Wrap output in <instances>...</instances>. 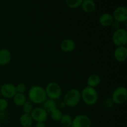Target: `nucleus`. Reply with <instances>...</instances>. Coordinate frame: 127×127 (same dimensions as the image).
<instances>
[{
    "label": "nucleus",
    "mask_w": 127,
    "mask_h": 127,
    "mask_svg": "<svg viewBox=\"0 0 127 127\" xmlns=\"http://www.w3.org/2000/svg\"><path fill=\"white\" fill-rule=\"evenodd\" d=\"M28 97L30 102L35 104H42L47 99L45 88L40 86H33L29 89Z\"/></svg>",
    "instance_id": "nucleus-1"
},
{
    "label": "nucleus",
    "mask_w": 127,
    "mask_h": 127,
    "mask_svg": "<svg viewBox=\"0 0 127 127\" xmlns=\"http://www.w3.org/2000/svg\"><path fill=\"white\" fill-rule=\"evenodd\" d=\"M81 97L84 104L88 105H93L98 100V94L95 88L86 86L81 93Z\"/></svg>",
    "instance_id": "nucleus-2"
},
{
    "label": "nucleus",
    "mask_w": 127,
    "mask_h": 127,
    "mask_svg": "<svg viewBox=\"0 0 127 127\" xmlns=\"http://www.w3.org/2000/svg\"><path fill=\"white\" fill-rule=\"evenodd\" d=\"M81 99V92L78 89L73 88L66 93L63 101L65 103L66 107H74L79 104Z\"/></svg>",
    "instance_id": "nucleus-3"
},
{
    "label": "nucleus",
    "mask_w": 127,
    "mask_h": 127,
    "mask_svg": "<svg viewBox=\"0 0 127 127\" xmlns=\"http://www.w3.org/2000/svg\"><path fill=\"white\" fill-rule=\"evenodd\" d=\"M48 99L57 100L62 96V90L60 86L56 82H50L45 88Z\"/></svg>",
    "instance_id": "nucleus-4"
},
{
    "label": "nucleus",
    "mask_w": 127,
    "mask_h": 127,
    "mask_svg": "<svg viewBox=\"0 0 127 127\" xmlns=\"http://www.w3.org/2000/svg\"><path fill=\"white\" fill-rule=\"evenodd\" d=\"M112 42L117 47L126 46L127 43V32L124 28L114 31L112 34Z\"/></svg>",
    "instance_id": "nucleus-5"
},
{
    "label": "nucleus",
    "mask_w": 127,
    "mask_h": 127,
    "mask_svg": "<svg viewBox=\"0 0 127 127\" xmlns=\"http://www.w3.org/2000/svg\"><path fill=\"white\" fill-rule=\"evenodd\" d=\"M112 99L114 104H122L127 99V89L125 87L120 86L117 88L113 92Z\"/></svg>",
    "instance_id": "nucleus-6"
},
{
    "label": "nucleus",
    "mask_w": 127,
    "mask_h": 127,
    "mask_svg": "<svg viewBox=\"0 0 127 127\" xmlns=\"http://www.w3.org/2000/svg\"><path fill=\"white\" fill-rule=\"evenodd\" d=\"M31 116L36 122L44 123L48 119V112L42 107H36L32 110Z\"/></svg>",
    "instance_id": "nucleus-7"
},
{
    "label": "nucleus",
    "mask_w": 127,
    "mask_h": 127,
    "mask_svg": "<svg viewBox=\"0 0 127 127\" xmlns=\"http://www.w3.org/2000/svg\"><path fill=\"white\" fill-rule=\"evenodd\" d=\"M17 93L16 86L11 83H5L0 88V94L6 99H12Z\"/></svg>",
    "instance_id": "nucleus-8"
},
{
    "label": "nucleus",
    "mask_w": 127,
    "mask_h": 127,
    "mask_svg": "<svg viewBox=\"0 0 127 127\" xmlns=\"http://www.w3.org/2000/svg\"><path fill=\"white\" fill-rule=\"evenodd\" d=\"M91 120L86 115H76L73 119L71 127H91Z\"/></svg>",
    "instance_id": "nucleus-9"
},
{
    "label": "nucleus",
    "mask_w": 127,
    "mask_h": 127,
    "mask_svg": "<svg viewBox=\"0 0 127 127\" xmlns=\"http://www.w3.org/2000/svg\"><path fill=\"white\" fill-rule=\"evenodd\" d=\"M114 21L119 22H126L127 21V9L124 6L117 7L113 14Z\"/></svg>",
    "instance_id": "nucleus-10"
},
{
    "label": "nucleus",
    "mask_w": 127,
    "mask_h": 127,
    "mask_svg": "<svg viewBox=\"0 0 127 127\" xmlns=\"http://www.w3.org/2000/svg\"><path fill=\"white\" fill-rule=\"evenodd\" d=\"M114 58L119 62H125L127 58V48L126 46L117 47L114 51Z\"/></svg>",
    "instance_id": "nucleus-11"
},
{
    "label": "nucleus",
    "mask_w": 127,
    "mask_h": 127,
    "mask_svg": "<svg viewBox=\"0 0 127 127\" xmlns=\"http://www.w3.org/2000/svg\"><path fill=\"white\" fill-rule=\"evenodd\" d=\"M60 49L63 52L68 53V52H71L75 49L76 43L73 40L70 38H66L64 39L60 43Z\"/></svg>",
    "instance_id": "nucleus-12"
},
{
    "label": "nucleus",
    "mask_w": 127,
    "mask_h": 127,
    "mask_svg": "<svg viewBox=\"0 0 127 127\" xmlns=\"http://www.w3.org/2000/svg\"><path fill=\"white\" fill-rule=\"evenodd\" d=\"M12 58V55L6 48L0 50V65H7L9 64Z\"/></svg>",
    "instance_id": "nucleus-13"
},
{
    "label": "nucleus",
    "mask_w": 127,
    "mask_h": 127,
    "mask_svg": "<svg viewBox=\"0 0 127 127\" xmlns=\"http://www.w3.org/2000/svg\"><path fill=\"white\" fill-rule=\"evenodd\" d=\"M114 21L113 16L109 13L103 14L99 18V23L104 27H109L111 26Z\"/></svg>",
    "instance_id": "nucleus-14"
},
{
    "label": "nucleus",
    "mask_w": 127,
    "mask_h": 127,
    "mask_svg": "<svg viewBox=\"0 0 127 127\" xmlns=\"http://www.w3.org/2000/svg\"><path fill=\"white\" fill-rule=\"evenodd\" d=\"M101 82V79L100 76L96 74H92L89 76L87 79L88 86L91 88H95L100 84Z\"/></svg>",
    "instance_id": "nucleus-15"
},
{
    "label": "nucleus",
    "mask_w": 127,
    "mask_h": 127,
    "mask_svg": "<svg viewBox=\"0 0 127 127\" xmlns=\"http://www.w3.org/2000/svg\"><path fill=\"white\" fill-rule=\"evenodd\" d=\"M42 108L47 112H51L55 109H57V103L55 100L47 98L42 104Z\"/></svg>",
    "instance_id": "nucleus-16"
},
{
    "label": "nucleus",
    "mask_w": 127,
    "mask_h": 127,
    "mask_svg": "<svg viewBox=\"0 0 127 127\" xmlns=\"http://www.w3.org/2000/svg\"><path fill=\"white\" fill-rule=\"evenodd\" d=\"M33 121L30 114H23L20 117V124L23 127H31L33 124Z\"/></svg>",
    "instance_id": "nucleus-17"
},
{
    "label": "nucleus",
    "mask_w": 127,
    "mask_h": 127,
    "mask_svg": "<svg viewBox=\"0 0 127 127\" xmlns=\"http://www.w3.org/2000/svg\"><path fill=\"white\" fill-rule=\"evenodd\" d=\"M81 6L83 11L87 13L92 12L95 7V4L93 0H83Z\"/></svg>",
    "instance_id": "nucleus-18"
},
{
    "label": "nucleus",
    "mask_w": 127,
    "mask_h": 127,
    "mask_svg": "<svg viewBox=\"0 0 127 127\" xmlns=\"http://www.w3.org/2000/svg\"><path fill=\"white\" fill-rule=\"evenodd\" d=\"M13 101L16 106L22 107L27 100H26V97L24 94L17 93L13 97Z\"/></svg>",
    "instance_id": "nucleus-19"
},
{
    "label": "nucleus",
    "mask_w": 127,
    "mask_h": 127,
    "mask_svg": "<svg viewBox=\"0 0 127 127\" xmlns=\"http://www.w3.org/2000/svg\"><path fill=\"white\" fill-rule=\"evenodd\" d=\"M61 125L64 127H71L73 122V118L69 114H64L60 120Z\"/></svg>",
    "instance_id": "nucleus-20"
},
{
    "label": "nucleus",
    "mask_w": 127,
    "mask_h": 127,
    "mask_svg": "<svg viewBox=\"0 0 127 127\" xmlns=\"http://www.w3.org/2000/svg\"><path fill=\"white\" fill-rule=\"evenodd\" d=\"M63 113L61 111V110L58 109H56L50 112V116L52 120H54V121H60V119H62V116H63Z\"/></svg>",
    "instance_id": "nucleus-21"
},
{
    "label": "nucleus",
    "mask_w": 127,
    "mask_h": 127,
    "mask_svg": "<svg viewBox=\"0 0 127 127\" xmlns=\"http://www.w3.org/2000/svg\"><path fill=\"white\" fill-rule=\"evenodd\" d=\"M83 0H66L67 6L71 9H75L81 5Z\"/></svg>",
    "instance_id": "nucleus-22"
},
{
    "label": "nucleus",
    "mask_w": 127,
    "mask_h": 127,
    "mask_svg": "<svg viewBox=\"0 0 127 127\" xmlns=\"http://www.w3.org/2000/svg\"><path fill=\"white\" fill-rule=\"evenodd\" d=\"M22 109L24 114H31L32 110L33 109V104H32V103L31 102L26 101L25 102V104L22 106Z\"/></svg>",
    "instance_id": "nucleus-23"
},
{
    "label": "nucleus",
    "mask_w": 127,
    "mask_h": 127,
    "mask_svg": "<svg viewBox=\"0 0 127 127\" xmlns=\"http://www.w3.org/2000/svg\"><path fill=\"white\" fill-rule=\"evenodd\" d=\"M8 107V102L4 98H0V112H4Z\"/></svg>",
    "instance_id": "nucleus-24"
},
{
    "label": "nucleus",
    "mask_w": 127,
    "mask_h": 127,
    "mask_svg": "<svg viewBox=\"0 0 127 127\" xmlns=\"http://www.w3.org/2000/svg\"><path fill=\"white\" fill-rule=\"evenodd\" d=\"M16 91L18 93H24L26 92V86L25 84L23 83H19V84H17V86H16Z\"/></svg>",
    "instance_id": "nucleus-25"
},
{
    "label": "nucleus",
    "mask_w": 127,
    "mask_h": 127,
    "mask_svg": "<svg viewBox=\"0 0 127 127\" xmlns=\"http://www.w3.org/2000/svg\"><path fill=\"white\" fill-rule=\"evenodd\" d=\"M114 102H113L112 98H108V99H107L106 100H105V102H104V105H105V106L107 108L111 107L112 106L114 105Z\"/></svg>",
    "instance_id": "nucleus-26"
},
{
    "label": "nucleus",
    "mask_w": 127,
    "mask_h": 127,
    "mask_svg": "<svg viewBox=\"0 0 127 127\" xmlns=\"http://www.w3.org/2000/svg\"><path fill=\"white\" fill-rule=\"evenodd\" d=\"M110 26L112 27V29L114 30V31H116V30L121 28V27H120V23L116 21H114Z\"/></svg>",
    "instance_id": "nucleus-27"
},
{
    "label": "nucleus",
    "mask_w": 127,
    "mask_h": 127,
    "mask_svg": "<svg viewBox=\"0 0 127 127\" xmlns=\"http://www.w3.org/2000/svg\"><path fill=\"white\" fill-rule=\"evenodd\" d=\"M35 127H46L45 125L43 122H37L36 123Z\"/></svg>",
    "instance_id": "nucleus-28"
},
{
    "label": "nucleus",
    "mask_w": 127,
    "mask_h": 127,
    "mask_svg": "<svg viewBox=\"0 0 127 127\" xmlns=\"http://www.w3.org/2000/svg\"><path fill=\"white\" fill-rule=\"evenodd\" d=\"M66 107V105L65 103H64L63 101L61 102L60 103V104H59V107L60 108V109H64V108H65Z\"/></svg>",
    "instance_id": "nucleus-29"
},
{
    "label": "nucleus",
    "mask_w": 127,
    "mask_h": 127,
    "mask_svg": "<svg viewBox=\"0 0 127 127\" xmlns=\"http://www.w3.org/2000/svg\"><path fill=\"white\" fill-rule=\"evenodd\" d=\"M1 121H0V127H1Z\"/></svg>",
    "instance_id": "nucleus-30"
},
{
    "label": "nucleus",
    "mask_w": 127,
    "mask_h": 127,
    "mask_svg": "<svg viewBox=\"0 0 127 127\" xmlns=\"http://www.w3.org/2000/svg\"><path fill=\"white\" fill-rule=\"evenodd\" d=\"M0 98H1V94H0Z\"/></svg>",
    "instance_id": "nucleus-31"
},
{
    "label": "nucleus",
    "mask_w": 127,
    "mask_h": 127,
    "mask_svg": "<svg viewBox=\"0 0 127 127\" xmlns=\"http://www.w3.org/2000/svg\"></svg>",
    "instance_id": "nucleus-32"
}]
</instances>
